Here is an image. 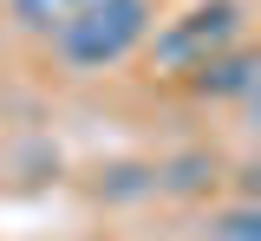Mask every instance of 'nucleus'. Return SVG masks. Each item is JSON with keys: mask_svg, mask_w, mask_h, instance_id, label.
<instances>
[{"mask_svg": "<svg viewBox=\"0 0 261 241\" xmlns=\"http://www.w3.org/2000/svg\"><path fill=\"white\" fill-rule=\"evenodd\" d=\"M144 39H150V0H105L72 33L53 39V59H59L65 72H79V78H92V72L124 66Z\"/></svg>", "mask_w": 261, "mask_h": 241, "instance_id": "obj_1", "label": "nucleus"}, {"mask_svg": "<svg viewBox=\"0 0 261 241\" xmlns=\"http://www.w3.org/2000/svg\"><path fill=\"white\" fill-rule=\"evenodd\" d=\"M235 39H242V7L235 0H202L150 39V72L157 78H196L209 59L235 52Z\"/></svg>", "mask_w": 261, "mask_h": 241, "instance_id": "obj_2", "label": "nucleus"}, {"mask_svg": "<svg viewBox=\"0 0 261 241\" xmlns=\"http://www.w3.org/2000/svg\"><path fill=\"white\" fill-rule=\"evenodd\" d=\"M196 98H235L248 104L261 92V52H248V46H235V52H222V59H209V66L190 78Z\"/></svg>", "mask_w": 261, "mask_h": 241, "instance_id": "obj_3", "label": "nucleus"}, {"mask_svg": "<svg viewBox=\"0 0 261 241\" xmlns=\"http://www.w3.org/2000/svg\"><path fill=\"white\" fill-rule=\"evenodd\" d=\"M92 7H105V0H7L13 26H20L27 39H46V46H53L59 33H72Z\"/></svg>", "mask_w": 261, "mask_h": 241, "instance_id": "obj_4", "label": "nucleus"}, {"mask_svg": "<svg viewBox=\"0 0 261 241\" xmlns=\"http://www.w3.org/2000/svg\"><path fill=\"white\" fill-rule=\"evenodd\" d=\"M216 183V157L209 150H183V157H163L157 163V189L163 196H202Z\"/></svg>", "mask_w": 261, "mask_h": 241, "instance_id": "obj_5", "label": "nucleus"}, {"mask_svg": "<svg viewBox=\"0 0 261 241\" xmlns=\"http://www.w3.org/2000/svg\"><path fill=\"white\" fill-rule=\"evenodd\" d=\"M202 241H261V202L235 196V202L209 208V222H202Z\"/></svg>", "mask_w": 261, "mask_h": 241, "instance_id": "obj_6", "label": "nucleus"}, {"mask_svg": "<svg viewBox=\"0 0 261 241\" xmlns=\"http://www.w3.org/2000/svg\"><path fill=\"white\" fill-rule=\"evenodd\" d=\"M235 189H242L248 202H261V157H248V163L235 170Z\"/></svg>", "mask_w": 261, "mask_h": 241, "instance_id": "obj_7", "label": "nucleus"}, {"mask_svg": "<svg viewBox=\"0 0 261 241\" xmlns=\"http://www.w3.org/2000/svg\"><path fill=\"white\" fill-rule=\"evenodd\" d=\"M242 111H248V131H255V143H261V92H255L248 104H242Z\"/></svg>", "mask_w": 261, "mask_h": 241, "instance_id": "obj_8", "label": "nucleus"}]
</instances>
